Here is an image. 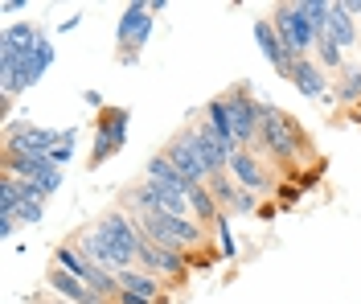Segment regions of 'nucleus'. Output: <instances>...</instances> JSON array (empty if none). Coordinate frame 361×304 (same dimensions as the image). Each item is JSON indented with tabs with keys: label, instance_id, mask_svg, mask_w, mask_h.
I'll use <instances>...</instances> for the list:
<instances>
[{
	"label": "nucleus",
	"instance_id": "1",
	"mask_svg": "<svg viewBox=\"0 0 361 304\" xmlns=\"http://www.w3.org/2000/svg\"><path fill=\"white\" fill-rule=\"evenodd\" d=\"M255 148H259L267 161H275L279 169H292L300 157H308L312 140L304 136V128H300L288 111L263 103V123H259V140H255Z\"/></svg>",
	"mask_w": 361,
	"mask_h": 304
},
{
	"label": "nucleus",
	"instance_id": "2",
	"mask_svg": "<svg viewBox=\"0 0 361 304\" xmlns=\"http://www.w3.org/2000/svg\"><path fill=\"white\" fill-rule=\"evenodd\" d=\"M94 231H99V238L107 243V251H111V259H115V272L135 267V259H140V243H144V231H140L135 214L107 210L99 222H94Z\"/></svg>",
	"mask_w": 361,
	"mask_h": 304
},
{
	"label": "nucleus",
	"instance_id": "3",
	"mask_svg": "<svg viewBox=\"0 0 361 304\" xmlns=\"http://www.w3.org/2000/svg\"><path fill=\"white\" fill-rule=\"evenodd\" d=\"M152 25H157V13L144 4V0H132L123 13H119V29H115V62L119 66H135L140 62V54L148 46V37H152Z\"/></svg>",
	"mask_w": 361,
	"mask_h": 304
},
{
	"label": "nucleus",
	"instance_id": "4",
	"mask_svg": "<svg viewBox=\"0 0 361 304\" xmlns=\"http://www.w3.org/2000/svg\"><path fill=\"white\" fill-rule=\"evenodd\" d=\"M128 123H132V111L128 107H103L99 116H94V148H90L87 157V169H103V164L119 157L123 152V144H128Z\"/></svg>",
	"mask_w": 361,
	"mask_h": 304
},
{
	"label": "nucleus",
	"instance_id": "5",
	"mask_svg": "<svg viewBox=\"0 0 361 304\" xmlns=\"http://www.w3.org/2000/svg\"><path fill=\"white\" fill-rule=\"evenodd\" d=\"M160 152L169 157V161L180 169V177L189 181V186H205L209 181V169H205L202 152H197V128L193 123H185V128H177L169 140L160 144Z\"/></svg>",
	"mask_w": 361,
	"mask_h": 304
},
{
	"label": "nucleus",
	"instance_id": "6",
	"mask_svg": "<svg viewBox=\"0 0 361 304\" xmlns=\"http://www.w3.org/2000/svg\"><path fill=\"white\" fill-rule=\"evenodd\" d=\"M271 25H275V33H279V42L288 46V54L292 58H312L316 49V33L312 25H308V17L300 13V4H275L271 8Z\"/></svg>",
	"mask_w": 361,
	"mask_h": 304
},
{
	"label": "nucleus",
	"instance_id": "7",
	"mask_svg": "<svg viewBox=\"0 0 361 304\" xmlns=\"http://www.w3.org/2000/svg\"><path fill=\"white\" fill-rule=\"evenodd\" d=\"M222 99H226V107H230V116H234V136H238V144H243V148H255L259 123H263V103L255 99V91H250L247 83L226 87Z\"/></svg>",
	"mask_w": 361,
	"mask_h": 304
},
{
	"label": "nucleus",
	"instance_id": "8",
	"mask_svg": "<svg viewBox=\"0 0 361 304\" xmlns=\"http://www.w3.org/2000/svg\"><path fill=\"white\" fill-rule=\"evenodd\" d=\"M62 140V132L37 128L29 119H4V152H21V157H49Z\"/></svg>",
	"mask_w": 361,
	"mask_h": 304
},
{
	"label": "nucleus",
	"instance_id": "9",
	"mask_svg": "<svg viewBox=\"0 0 361 304\" xmlns=\"http://www.w3.org/2000/svg\"><path fill=\"white\" fill-rule=\"evenodd\" d=\"M230 177H234V186L247 189V193H271V189H275L267 157H263L259 148H238V152L230 157Z\"/></svg>",
	"mask_w": 361,
	"mask_h": 304
},
{
	"label": "nucleus",
	"instance_id": "10",
	"mask_svg": "<svg viewBox=\"0 0 361 304\" xmlns=\"http://www.w3.org/2000/svg\"><path fill=\"white\" fill-rule=\"evenodd\" d=\"M292 83H295V91L304 95V99H312V103H324V107H333V103H337L333 83H329V71H324L316 58H295Z\"/></svg>",
	"mask_w": 361,
	"mask_h": 304
},
{
	"label": "nucleus",
	"instance_id": "11",
	"mask_svg": "<svg viewBox=\"0 0 361 304\" xmlns=\"http://www.w3.org/2000/svg\"><path fill=\"white\" fill-rule=\"evenodd\" d=\"M255 42H259V54H263V58L271 62V71L279 74V78H288V83H292L295 58L288 54V46L279 42V33H275L271 17H255Z\"/></svg>",
	"mask_w": 361,
	"mask_h": 304
},
{
	"label": "nucleus",
	"instance_id": "12",
	"mask_svg": "<svg viewBox=\"0 0 361 304\" xmlns=\"http://www.w3.org/2000/svg\"><path fill=\"white\" fill-rule=\"evenodd\" d=\"M45 292H54V296H62L66 304H107L103 296H94L87 284L78 280V276H70L62 272L58 263H49V272H45Z\"/></svg>",
	"mask_w": 361,
	"mask_h": 304
},
{
	"label": "nucleus",
	"instance_id": "13",
	"mask_svg": "<svg viewBox=\"0 0 361 304\" xmlns=\"http://www.w3.org/2000/svg\"><path fill=\"white\" fill-rule=\"evenodd\" d=\"M42 25L33 21H8L4 29H0V54H13V58H21V54H29V49L42 42Z\"/></svg>",
	"mask_w": 361,
	"mask_h": 304
},
{
	"label": "nucleus",
	"instance_id": "14",
	"mask_svg": "<svg viewBox=\"0 0 361 304\" xmlns=\"http://www.w3.org/2000/svg\"><path fill=\"white\" fill-rule=\"evenodd\" d=\"M119 288L123 292H135V296H144V300H152V304L169 300V284L157 280L152 272H140V267H123L119 272Z\"/></svg>",
	"mask_w": 361,
	"mask_h": 304
},
{
	"label": "nucleus",
	"instance_id": "15",
	"mask_svg": "<svg viewBox=\"0 0 361 304\" xmlns=\"http://www.w3.org/2000/svg\"><path fill=\"white\" fill-rule=\"evenodd\" d=\"M144 177H148V181H157V186H164V189H177V193H185V197H189V189H193L185 177H180V169L169 161L160 148L148 157V161H144Z\"/></svg>",
	"mask_w": 361,
	"mask_h": 304
},
{
	"label": "nucleus",
	"instance_id": "16",
	"mask_svg": "<svg viewBox=\"0 0 361 304\" xmlns=\"http://www.w3.org/2000/svg\"><path fill=\"white\" fill-rule=\"evenodd\" d=\"M202 116L214 123V132L222 136L226 144H230V152H238L243 144H238V136H234V116H230V107H226V99L222 95H214V99H205V107H202Z\"/></svg>",
	"mask_w": 361,
	"mask_h": 304
},
{
	"label": "nucleus",
	"instance_id": "17",
	"mask_svg": "<svg viewBox=\"0 0 361 304\" xmlns=\"http://www.w3.org/2000/svg\"><path fill=\"white\" fill-rule=\"evenodd\" d=\"M329 33L337 37V46H341V49H353V46H357V17L349 13V0H333Z\"/></svg>",
	"mask_w": 361,
	"mask_h": 304
},
{
	"label": "nucleus",
	"instance_id": "18",
	"mask_svg": "<svg viewBox=\"0 0 361 304\" xmlns=\"http://www.w3.org/2000/svg\"><path fill=\"white\" fill-rule=\"evenodd\" d=\"M54 263H58L62 272H70V276H78L82 284H90V276H94V263H90L74 243H58V247H54Z\"/></svg>",
	"mask_w": 361,
	"mask_h": 304
},
{
	"label": "nucleus",
	"instance_id": "19",
	"mask_svg": "<svg viewBox=\"0 0 361 304\" xmlns=\"http://www.w3.org/2000/svg\"><path fill=\"white\" fill-rule=\"evenodd\" d=\"M333 95H337L341 107L361 103V66L357 62H345V66H341V74L333 78Z\"/></svg>",
	"mask_w": 361,
	"mask_h": 304
},
{
	"label": "nucleus",
	"instance_id": "20",
	"mask_svg": "<svg viewBox=\"0 0 361 304\" xmlns=\"http://www.w3.org/2000/svg\"><path fill=\"white\" fill-rule=\"evenodd\" d=\"M189 210H193V222H202L205 231L218 222V214H222V206H218V197L209 193V186H193L189 189Z\"/></svg>",
	"mask_w": 361,
	"mask_h": 304
},
{
	"label": "nucleus",
	"instance_id": "21",
	"mask_svg": "<svg viewBox=\"0 0 361 304\" xmlns=\"http://www.w3.org/2000/svg\"><path fill=\"white\" fill-rule=\"evenodd\" d=\"M312 58L324 66V71H333L341 74V66H345V49L337 46V37L333 33H324V37H316V49H312Z\"/></svg>",
	"mask_w": 361,
	"mask_h": 304
},
{
	"label": "nucleus",
	"instance_id": "22",
	"mask_svg": "<svg viewBox=\"0 0 361 304\" xmlns=\"http://www.w3.org/2000/svg\"><path fill=\"white\" fill-rule=\"evenodd\" d=\"M295 4H300V13L308 17L316 37H324V33H329V17H333V0H295Z\"/></svg>",
	"mask_w": 361,
	"mask_h": 304
},
{
	"label": "nucleus",
	"instance_id": "23",
	"mask_svg": "<svg viewBox=\"0 0 361 304\" xmlns=\"http://www.w3.org/2000/svg\"><path fill=\"white\" fill-rule=\"evenodd\" d=\"M214 231H218V251H222L226 259H234V255H238V247H234V234H230V210H222V214H218Z\"/></svg>",
	"mask_w": 361,
	"mask_h": 304
},
{
	"label": "nucleus",
	"instance_id": "24",
	"mask_svg": "<svg viewBox=\"0 0 361 304\" xmlns=\"http://www.w3.org/2000/svg\"><path fill=\"white\" fill-rule=\"evenodd\" d=\"M74 144H78V132H74V128H66V132H62V140H58V148L49 152V164L66 169V161L74 157Z\"/></svg>",
	"mask_w": 361,
	"mask_h": 304
},
{
	"label": "nucleus",
	"instance_id": "25",
	"mask_svg": "<svg viewBox=\"0 0 361 304\" xmlns=\"http://www.w3.org/2000/svg\"><path fill=\"white\" fill-rule=\"evenodd\" d=\"M62 181H66V169H58V164H49V169H45L42 177H37V186H42L45 197H54V193L62 189Z\"/></svg>",
	"mask_w": 361,
	"mask_h": 304
},
{
	"label": "nucleus",
	"instance_id": "26",
	"mask_svg": "<svg viewBox=\"0 0 361 304\" xmlns=\"http://www.w3.org/2000/svg\"><path fill=\"white\" fill-rule=\"evenodd\" d=\"M42 218H45V202H25L17 210V222H25V226H37Z\"/></svg>",
	"mask_w": 361,
	"mask_h": 304
},
{
	"label": "nucleus",
	"instance_id": "27",
	"mask_svg": "<svg viewBox=\"0 0 361 304\" xmlns=\"http://www.w3.org/2000/svg\"><path fill=\"white\" fill-rule=\"evenodd\" d=\"M255 210H259L255 193H247V189H238V197H234V206H230V214H255Z\"/></svg>",
	"mask_w": 361,
	"mask_h": 304
},
{
	"label": "nucleus",
	"instance_id": "28",
	"mask_svg": "<svg viewBox=\"0 0 361 304\" xmlns=\"http://www.w3.org/2000/svg\"><path fill=\"white\" fill-rule=\"evenodd\" d=\"M17 226H21V222H17V214H0V238H13Z\"/></svg>",
	"mask_w": 361,
	"mask_h": 304
},
{
	"label": "nucleus",
	"instance_id": "29",
	"mask_svg": "<svg viewBox=\"0 0 361 304\" xmlns=\"http://www.w3.org/2000/svg\"><path fill=\"white\" fill-rule=\"evenodd\" d=\"M82 103H90L94 111H103V107H107V103H103V95H99V91H82Z\"/></svg>",
	"mask_w": 361,
	"mask_h": 304
},
{
	"label": "nucleus",
	"instance_id": "30",
	"mask_svg": "<svg viewBox=\"0 0 361 304\" xmlns=\"http://www.w3.org/2000/svg\"><path fill=\"white\" fill-rule=\"evenodd\" d=\"M25 8H29V0H4L0 4V13H25Z\"/></svg>",
	"mask_w": 361,
	"mask_h": 304
},
{
	"label": "nucleus",
	"instance_id": "31",
	"mask_svg": "<svg viewBox=\"0 0 361 304\" xmlns=\"http://www.w3.org/2000/svg\"><path fill=\"white\" fill-rule=\"evenodd\" d=\"M115 304H152V300H144V296H135V292H119Z\"/></svg>",
	"mask_w": 361,
	"mask_h": 304
},
{
	"label": "nucleus",
	"instance_id": "32",
	"mask_svg": "<svg viewBox=\"0 0 361 304\" xmlns=\"http://www.w3.org/2000/svg\"><path fill=\"white\" fill-rule=\"evenodd\" d=\"M349 13L357 17V25H361V0H349Z\"/></svg>",
	"mask_w": 361,
	"mask_h": 304
}]
</instances>
